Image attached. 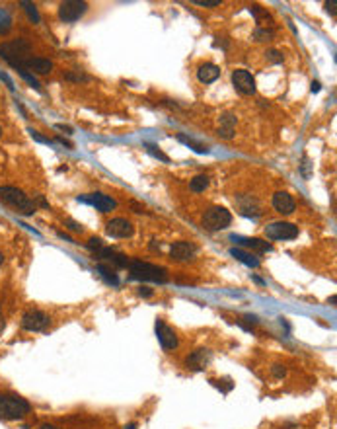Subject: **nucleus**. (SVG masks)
<instances>
[{
  "label": "nucleus",
  "instance_id": "1",
  "mask_svg": "<svg viewBox=\"0 0 337 429\" xmlns=\"http://www.w3.org/2000/svg\"><path fill=\"white\" fill-rule=\"evenodd\" d=\"M129 271L132 279L139 281H152V283H166L168 281V269L141 260H131L129 262Z\"/></svg>",
  "mask_w": 337,
  "mask_h": 429
},
{
  "label": "nucleus",
  "instance_id": "2",
  "mask_svg": "<svg viewBox=\"0 0 337 429\" xmlns=\"http://www.w3.org/2000/svg\"><path fill=\"white\" fill-rule=\"evenodd\" d=\"M31 55V45L26 39H14L0 45V59H4L10 67H22L24 60Z\"/></svg>",
  "mask_w": 337,
  "mask_h": 429
},
{
  "label": "nucleus",
  "instance_id": "3",
  "mask_svg": "<svg viewBox=\"0 0 337 429\" xmlns=\"http://www.w3.org/2000/svg\"><path fill=\"white\" fill-rule=\"evenodd\" d=\"M0 199H2L6 205H10L12 209H16L18 213H22V215H33V213H35L33 201H31L30 197L22 192V190H18V188L2 186V188H0Z\"/></svg>",
  "mask_w": 337,
  "mask_h": 429
},
{
  "label": "nucleus",
  "instance_id": "4",
  "mask_svg": "<svg viewBox=\"0 0 337 429\" xmlns=\"http://www.w3.org/2000/svg\"><path fill=\"white\" fill-rule=\"evenodd\" d=\"M31 406L28 400L20 396L0 394V417L4 419H22L30 414Z\"/></svg>",
  "mask_w": 337,
  "mask_h": 429
},
{
  "label": "nucleus",
  "instance_id": "5",
  "mask_svg": "<svg viewBox=\"0 0 337 429\" xmlns=\"http://www.w3.org/2000/svg\"><path fill=\"white\" fill-rule=\"evenodd\" d=\"M230 222H232V215L224 207H213L203 215V226L207 230H213V232L228 228Z\"/></svg>",
  "mask_w": 337,
  "mask_h": 429
},
{
  "label": "nucleus",
  "instance_id": "6",
  "mask_svg": "<svg viewBox=\"0 0 337 429\" xmlns=\"http://www.w3.org/2000/svg\"><path fill=\"white\" fill-rule=\"evenodd\" d=\"M265 236L271 240H293L298 236V226H294L293 222L277 221L265 226Z\"/></svg>",
  "mask_w": 337,
  "mask_h": 429
},
{
  "label": "nucleus",
  "instance_id": "7",
  "mask_svg": "<svg viewBox=\"0 0 337 429\" xmlns=\"http://www.w3.org/2000/svg\"><path fill=\"white\" fill-rule=\"evenodd\" d=\"M88 4L80 0H66L59 6V18L62 22H76L86 14Z\"/></svg>",
  "mask_w": 337,
  "mask_h": 429
},
{
  "label": "nucleus",
  "instance_id": "8",
  "mask_svg": "<svg viewBox=\"0 0 337 429\" xmlns=\"http://www.w3.org/2000/svg\"><path fill=\"white\" fill-rule=\"evenodd\" d=\"M232 84H234V88L240 92V94H244V96H251L253 92H255V80H253V76L248 73V71H244V69H238L232 73Z\"/></svg>",
  "mask_w": 337,
  "mask_h": 429
},
{
  "label": "nucleus",
  "instance_id": "9",
  "mask_svg": "<svg viewBox=\"0 0 337 429\" xmlns=\"http://www.w3.org/2000/svg\"><path fill=\"white\" fill-rule=\"evenodd\" d=\"M78 201L88 203V205L96 207L98 211H102V213H109L111 209L117 207L115 199H111L109 195H103V193H88V195H84V197H78Z\"/></svg>",
  "mask_w": 337,
  "mask_h": 429
},
{
  "label": "nucleus",
  "instance_id": "10",
  "mask_svg": "<svg viewBox=\"0 0 337 429\" xmlns=\"http://www.w3.org/2000/svg\"><path fill=\"white\" fill-rule=\"evenodd\" d=\"M49 326V316L41 311H30L24 314L22 318V328L30 330V332H39Z\"/></svg>",
  "mask_w": 337,
  "mask_h": 429
},
{
  "label": "nucleus",
  "instance_id": "11",
  "mask_svg": "<svg viewBox=\"0 0 337 429\" xmlns=\"http://www.w3.org/2000/svg\"><path fill=\"white\" fill-rule=\"evenodd\" d=\"M156 336H158V341H160V345L166 349V351H172V349H176L177 347L176 332H174L170 326L164 324L162 320H156Z\"/></svg>",
  "mask_w": 337,
  "mask_h": 429
},
{
  "label": "nucleus",
  "instance_id": "12",
  "mask_svg": "<svg viewBox=\"0 0 337 429\" xmlns=\"http://www.w3.org/2000/svg\"><path fill=\"white\" fill-rule=\"evenodd\" d=\"M107 234L113 238H129L132 236L134 228H132V222L127 221V219H111L105 226Z\"/></svg>",
  "mask_w": 337,
  "mask_h": 429
},
{
  "label": "nucleus",
  "instance_id": "13",
  "mask_svg": "<svg viewBox=\"0 0 337 429\" xmlns=\"http://www.w3.org/2000/svg\"><path fill=\"white\" fill-rule=\"evenodd\" d=\"M195 252H197L195 244L181 240V242H176V244L172 246L170 256H172V260H176V262H189V260L195 258Z\"/></svg>",
  "mask_w": 337,
  "mask_h": 429
},
{
  "label": "nucleus",
  "instance_id": "14",
  "mask_svg": "<svg viewBox=\"0 0 337 429\" xmlns=\"http://www.w3.org/2000/svg\"><path fill=\"white\" fill-rule=\"evenodd\" d=\"M273 207L281 215H291L296 209V203H294L293 195H289L287 192H277L273 195Z\"/></svg>",
  "mask_w": 337,
  "mask_h": 429
},
{
  "label": "nucleus",
  "instance_id": "15",
  "mask_svg": "<svg viewBox=\"0 0 337 429\" xmlns=\"http://www.w3.org/2000/svg\"><path fill=\"white\" fill-rule=\"evenodd\" d=\"M211 351L209 349H197V351H193L187 359H185V363H187V367L193 371H203L211 363Z\"/></svg>",
  "mask_w": 337,
  "mask_h": 429
},
{
  "label": "nucleus",
  "instance_id": "16",
  "mask_svg": "<svg viewBox=\"0 0 337 429\" xmlns=\"http://www.w3.org/2000/svg\"><path fill=\"white\" fill-rule=\"evenodd\" d=\"M16 69H18V67H16ZM22 69L33 71V73H37V74H47V73H51L53 63L49 59H43V57H30L28 60H24Z\"/></svg>",
  "mask_w": 337,
  "mask_h": 429
},
{
  "label": "nucleus",
  "instance_id": "17",
  "mask_svg": "<svg viewBox=\"0 0 337 429\" xmlns=\"http://www.w3.org/2000/svg\"><path fill=\"white\" fill-rule=\"evenodd\" d=\"M98 258L100 260H107L109 264H115L117 267H129V258L123 256V254H117L115 250H109V248H100L98 250Z\"/></svg>",
  "mask_w": 337,
  "mask_h": 429
},
{
  "label": "nucleus",
  "instance_id": "18",
  "mask_svg": "<svg viewBox=\"0 0 337 429\" xmlns=\"http://www.w3.org/2000/svg\"><path fill=\"white\" fill-rule=\"evenodd\" d=\"M232 240L234 242H238V244H242V246H246V248H249V250H257V252H271L273 250V246L271 244H267V242H263V240H259V238H242V236H232Z\"/></svg>",
  "mask_w": 337,
  "mask_h": 429
},
{
  "label": "nucleus",
  "instance_id": "19",
  "mask_svg": "<svg viewBox=\"0 0 337 429\" xmlns=\"http://www.w3.org/2000/svg\"><path fill=\"white\" fill-rule=\"evenodd\" d=\"M219 76H220V69L217 67V65H211V63L201 65V67H199V71H197V78H199L203 84H211V82H215Z\"/></svg>",
  "mask_w": 337,
  "mask_h": 429
},
{
  "label": "nucleus",
  "instance_id": "20",
  "mask_svg": "<svg viewBox=\"0 0 337 429\" xmlns=\"http://www.w3.org/2000/svg\"><path fill=\"white\" fill-rule=\"evenodd\" d=\"M234 125H236V117L232 113H224L220 117V127H219V137L222 139H232L234 137Z\"/></svg>",
  "mask_w": 337,
  "mask_h": 429
},
{
  "label": "nucleus",
  "instance_id": "21",
  "mask_svg": "<svg viewBox=\"0 0 337 429\" xmlns=\"http://www.w3.org/2000/svg\"><path fill=\"white\" fill-rule=\"evenodd\" d=\"M230 254L234 256L238 262H242L244 266H248V267H259V264H261L257 256H253V254H249V252L240 250V248H232Z\"/></svg>",
  "mask_w": 337,
  "mask_h": 429
},
{
  "label": "nucleus",
  "instance_id": "22",
  "mask_svg": "<svg viewBox=\"0 0 337 429\" xmlns=\"http://www.w3.org/2000/svg\"><path fill=\"white\" fill-rule=\"evenodd\" d=\"M246 201H248V203H244L242 199H238L240 213H242V215H246V217H259V215H261V211H259V207H257V203H255L253 199H249V197H246Z\"/></svg>",
  "mask_w": 337,
  "mask_h": 429
},
{
  "label": "nucleus",
  "instance_id": "23",
  "mask_svg": "<svg viewBox=\"0 0 337 429\" xmlns=\"http://www.w3.org/2000/svg\"><path fill=\"white\" fill-rule=\"evenodd\" d=\"M177 141L179 143H183L185 147L193 148L195 152H199V154H209V148L207 145H201V143H197L195 139H191V137H185V135H177Z\"/></svg>",
  "mask_w": 337,
  "mask_h": 429
},
{
  "label": "nucleus",
  "instance_id": "24",
  "mask_svg": "<svg viewBox=\"0 0 337 429\" xmlns=\"http://www.w3.org/2000/svg\"><path fill=\"white\" fill-rule=\"evenodd\" d=\"M12 24H14L12 14L6 8L0 6V35H4V33H8V31L12 30Z\"/></svg>",
  "mask_w": 337,
  "mask_h": 429
},
{
  "label": "nucleus",
  "instance_id": "25",
  "mask_svg": "<svg viewBox=\"0 0 337 429\" xmlns=\"http://www.w3.org/2000/svg\"><path fill=\"white\" fill-rule=\"evenodd\" d=\"M189 188H191V192H195V193L205 192L207 188H209V176H195V178L191 179Z\"/></svg>",
  "mask_w": 337,
  "mask_h": 429
},
{
  "label": "nucleus",
  "instance_id": "26",
  "mask_svg": "<svg viewBox=\"0 0 337 429\" xmlns=\"http://www.w3.org/2000/svg\"><path fill=\"white\" fill-rule=\"evenodd\" d=\"M98 271H100V275H102V277L107 283H111V285H117V283H119L117 275H115V271H113V269H111L109 266L100 264V266H98Z\"/></svg>",
  "mask_w": 337,
  "mask_h": 429
},
{
  "label": "nucleus",
  "instance_id": "27",
  "mask_svg": "<svg viewBox=\"0 0 337 429\" xmlns=\"http://www.w3.org/2000/svg\"><path fill=\"white\" fill-rule=\"evenodd\" d=\"M22 6H24V10L28 12V16H30V20L33 22V24H39V12H37V8H35V4H31V2H28V0H22L20 2Z\"/></svg>",
  "mask_w": 337,
  "mask_h": 429
},
{
  "label": "nucleus",
  "instance_id": "28",
  "mask_svg": "<svg viewBox=\"0 0 337 429\" xmlns=\"http://www.w3.org/2000/svg\"><path fill=\"white\" fill-rule=\"evenodd\" d=\"M273 37H275V31L267 30V28H257L253 31V39L255 41H271Z\"/></svg>",
  "mask_w": 337,
  "mask_h": 429
},
{
  "label": "nucleus",
  "instance_id": "29",
  "mask_svg": "<svg viewBox=\"0 0 337 429\" xmlns=\"http://www.w3.org/2000/svg\"><path fill=\"white\" fill-rule=\"evenodd\" d=\"M16 71H18V73H20V76H22V78H24V80H26V82H28V84H30L31 88H35V90H41V86H39V82H37V78H35V76H33V74H31L30 71H26V69H22V67H18V69H16Z\"/></svg>",
  "mask_w": 337,
  "mask_h": 429
},
{
  "label": "nucleus",
  "instance_id": "30",
  "mask_svg": "<svg viewBox=\"0 0 337 429\" xmlns=\"http://www.w3.org/2000/svg\"><path fill=\"white\" fill-rule=\"evenodd\" d=\"M249 12H251V14L255 16V20H257V24H261V22H267V20H269V22H271V16L267 14V12H265L263 8H261V6H255V4H253V6H249Z\"/></svg>",
  "mask_w": 337,
  "mask_h": 429
},
{
  "label": "nucleus",
  "instance_id": "31",
  "mask_svg": "<svg viewBox=\"0 0 337 429\" xmlns=\"http://www.w3.org/2000/svg\"><path fill=\"white\" fill-rule=\"evenodd\" d=\"M147 150L152 154V156H154V158H158V160H162V162H170V158H168V156H166L158 147H154V145H147Z\"/></svg>",
  "mask_w": 337,
  "mask_h": 429
},
{
  "label": "nucleus",
  "instance_id": "32",
  "mask_svg": "<svg viewBox=\"0 0 337 429\" xmlns=\"http://www.w3.org/2000/svg\"><path fill=\"white\" fill-rule=\"evenodd\" d=\"M193 4L205 6V8H215V6H219L220 4V0H193Z\"/></svg>",
  "mask_w": 337,
  "mask_h": 429
},
{
  "label": "nucleus",
  "instance_id": "33",
  "mask_svg": "<svg viewBox=\"0 0 337 429\" xmlns=\"http://www.w3.org/2000/svg\"><path fill=\"white\" fill-rule=\"evenodd\" d=\"M64 78H66V80H74V82H88L90 80V76H84V74H73V73L64 74Z\"/></svg>",
  "mask_w": 337,
  "mask_h": 429
},
{
  "label": "nucleus",
  "instance_id": "34",
  "mask_svg": "<svg viewBox=\"0 0 337 429\" xmlns=\"http://www.w3.org/2000/svg\"><path fill=\"white\" fill-rule=\"evenodd\" d=\"M310 166H312V164H310V160H308V158H304V160H302V164H300V174H302V176H304V178H310Z\"/></svg>",
  "mask_w": 337,
  "mask_h": 429
},
{
  "label": "nucleus",
  "instance_id": "35",
  "mask_svg": "<svg viewBox=\"0 0 337 429\" xmlns=\"http://www.w3.org/2000/svg\"><path fill=\"white\" fill-rule=\"evenodd\" d=\"M88 248H90V250H94V252H98L100 248H103L102 240H100V238H90V240H88Z\"/></svg>",
  "mask_w": 337,
  "mask_h": 429
},
{
  "label": "nucleus",
  "instance_id": "36",
  "mask_svg": "<svg viewBox=\"0 0 337 429\" xmlns=\"http://www.w3.org/2000/svg\"><path fill=\"white\" fill-rule=\"evenodd\" d=\"M267 59L273 60V63H283V55L275 49H271V51H267Z\"/></svg>",
  "mask_w": 337,
  "mask_h": 429
},
{
  "label": "nucleus",
  "instance_id": "37",
  "mask_svg": "<svg viewBox=\"0 0 337 429\" xmlns=\"http://www.w3.org/2000/svg\"><path fill=\"white\" fill-rule=\"evenodd\" d=\"M273 377H277V379H283L285 375H287V369L283 367V365H273Z\"/></svg>",
  "mask_w": 337,
  "mask_h": 429
},
{
  "label": "nucleus",
  "instance_id": "38",
  "mask_svg": "<svg viewBox=\"0 0 337 429\" xmlns=\"http://www.w3.org/2000/svg\"><path fill=\"white\" fill-rule=\"evenodd\" d=\"M66 224H69V228H71V230H74V232H82V230H84V228H82V224H78V222L73 221V219H69V221H66Z\"/></svg>",
  "mask_w": 337,
  "mask_h": 429
},
{
  "label": "nucleus",
  "instance_id": "39",
  "mask_svg": "<svg viewBox=\"0 0 337 429\" xmlns=\"http://www.w3.org/2000/svg\"><path fill=\"white\" fill-rule=\"evenodd\" d=\"M30 135H31V137H33V139H35V141H37V143H45V145H49V143H51L49 139H45V137H41V135L37 133V131H33V129H30Z\"/></svg>",
  "mask_w": 337,
  "mask_h": 429
},
{
  "label": "nucleus",
  "instance_id": "40",
  "mask_svg": "<svg viewBox=\"0 0 337 429\" xmlns=\"http://www.w3.org/2000/svg\"><path fill=\"white\" fill-rule=\"evenodd\" d=\"M335 6H337L335 0H329V2H325V10H327V12H329L331 16H335V12H337Z\"/></svg>",
  "mask_w": 337,
  "mask_h": 429
},
{
  "label": "nucleus",
  "instance_id": "41",
  "mask_svg": "<svg viewBox=\"0 0 337 429\" xmlns=\"http://www.w3.org/2000/svg\"><path fill=\"white\" fill-rule=\"evenodd\" d=\"M139 293H141V296H152V291H150L148 287H141Z\"/></svg>",
  "mask_w": 337,
  "mask_h": 429
},
{
  "label": "nucleus",
  "instance_id": "42",
  "mask_svg": "<svg viewBox=\"0 0 337 429\" xmlns=\"http://www.w3.org/2000/svg\"><path fill=\"white\" fill-rule=\"evenodd\" d=\"M131 207L134 209V213H145V207H143V205H139L137 201H132V203H131Z\"/></svg>",
  "mask_w": 337,
  "mask_h": 429
},
{
  "label": "nucleus",
  "instance_id": "43",
  "mask_svg": "<svg viewBox=\"0 0 337 429\" xmlns=\"http://www.w3.org/2000/svg\"><path fill=\"white\" fill-rule=\"evenodd\" d=\"M0 78H2V80H6V84L10 86V90H14V82H12V80H10V78H8L6 74H4V73H0Z\"/></svg>",
  "mask_w": 337,
  "mask_h": 429
},
{
  "label": "nucleus",
  "instance_id": "44",
  "mask_svg": "<svg viewBox=\"0 0 337 429\" xmlns=\"http://www.w3.org/2000/svg\"><path fill=\"white\" fill-rule=\"evenodd\" d=\"M57 141H59L60 145H64V147L73 148V143H71V141H66V139H62V137H57Z\"/></svg>",
  "mask_w": 337,
  "mask_h": 429
},
{
  "label": "nucleus",
  "instance_id": "45",
  "mask_svg": "<svg viewBox=\"0 0 337 429\" xmlns=\"http://www.w3.org/2000/svg\"><path fill=\"white\" fill-rule=\"evenodd\" d=\"M57 129H60V131H66V133H73V129H71L69 125H62V123H59V125H57Z\"/></svg>",
  "mask_w": 337,
  "mask_h": 429
},
{
  "label": "nucleus",
  "instance_id": "46",
  "mask_svg": "<svg viewBox=\"0 0 337 429\" xmlns=\"http://www.w3.org/2000/svg\"><path fill=\"white\" fill-rule=\"evenodd\" d=\"M320 82H312V92H320Z\"/></svg>",
  "mask_w": 337,
  "mask_h": 429
},
{
  "label": "nucleus",
  "instance_id": "47",
  "mask_svg": "<svg viewBox=\"0 0 337 429\" xmlns=\"http://www.w3.org/2000/svg\"><path fill=\"white\" fill-rule=\"evenodd\" d=\"M59 236H60V238H64V240H66V242H73V238H71V236H66V234H64V232H59Z\"/></svg>",
  "mask_w": 337,
  "mask_h": 429
},
{
  "label": "nucleus",
  "instance_id": "48",
  "mask_svg": "<svg viewBox=\"0 0 337 429\" xmlns=\"http://www.w3.org/2000/svg\"><path fill=\"white\" fill-rule=\"evenodd\" d=\"M41 429H57L55 425H49V423H45V425H41Z\"/></svg>",
  "mask_w": 337,
  "mask_h": 429
},
{
  "label": "nucleus",
  "instance_id": "49",
  "mask_svg": "<svg viewBox=\"0 0 337 429\" xmlns=\"http://www.w3.org/2000/svg\"><path fill=\"white\" fill-rule=\"evenodd\" d=\"M125 429H137V425H134V423H129V425H125Z\"/></svg>",
  "mask_w": 337,
  "mask_h": 429
},
{
  "label": "nucleus",
  "instance_id": "50",
  "mask_svg": "<svg viewBox=\"0 0 337 429\" xmlns=\"http://www.w3.org/2000/svg\"><path fill=\"white\" fill-rule=\"evenodd\" d=\"M2 262H4V256H2V254H0V266H2Z\"/></svg>",
  "mask_w": 337,
  "mask_h": 429
},
{
  "label": "nucleus",
  "instance_id": "51",
  "mask_svg": "<svg viewBox=\"0 0 337 429\" xmlns=\"http://www.w3.org/2000/svg\"><path fill=\"white\" fill-rule=\"evenodd\" d=\"M0 135H2V127H0Z\"/></svg>",
  "mask_w": 337,
  "mask_h": 429
}]
</instances>
